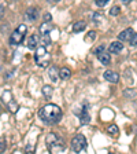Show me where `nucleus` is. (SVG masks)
I'll return each mask as SVG.
<instances>
[{"label":"nucleus","mask_w":137,"mask_h":154,"mask_svg":"<svg viewBox=\"0 0 137 154\" xmlns=\"http://www.w3.org/2000/svg\"><path fill=\"white\" fill-rule=\"evenodd\" d=\"M38 117L40 120L45 122V124H56L59 122V120L62 119V110L59 106L54 105V103H49V105L43 106L40 112H38Z\"/></svg>","instance_id":"obj_1"},{"label":"nucleus","mask_w":137,"mask_h":154,"mask_svg":"<svg viewBox=\"0 0 137 154\" xmlns=\"http://www.w3.org/2000/svg\"><path fill=\"white\" fill-rule=\"evenodd\" d=\"M47 144L48 149L52 151V153H61L64 150V144L59 136H56L55 134H49L47 136Z\"/></svg>","instance_id":"obj_2"},{"label":"nucleus","mask_w":137,"mask_h":154,"mask_svg":"<svg viewBox=\"0 0 137 154\" xmlns=\"http://www.w3.org/2000/svg\"><path fill=\"white\" fill-rule=\"evenodd\" d=\"M26 26L25 25H19L18 29H15L13 33H11V36H10V44L11 45H18L21 44V43L23 42V37H25L26 35Z\"/></svg>","instance_id":"obj_3"},{"label":"nucleus","mask_w":137,"mask_h":154,"mask_svg":"<svg viewBox=\"0 0 137 154\" xmlns=\"http://www.w3.org/2000/svg\"><path fill=\"white\" fill-rule=\"evenodd\" d=\"M71 149H73V151H76V153H84V151L86 150L85 136L81 134L76 135L73 138V140H71Z\"/></svg>","instance_id":"obj_4"},{"label":"nucleus","mask_w":137,"mask_h":154,"mask_svg":"<svg viewBox=\"0 0 137 154\" xmlns=\"http://www.w3.org/2000/svg\"><path fill=\"white\" fill-rule=\"evenodd\" d=\"M134 36V32H133V29L132 28H128V29H125L124 32L119 33V40H122V42H130L132 37Z\"/></svg>","instance_id":"obj_5"},{"label":"nucleus","mask_w":137,"mask_h":154,"mask_svg":"<svg viewBox=\"0 0 137 154\" xmlns=\"http://www.w3.org/2000/svg\"><path fill=\"white\" fill-rule=\"evenodd\" d=\"M25 17L28 18V21H37V18H38V10L34 8V7H30V8L26 10Z\"/></svg>","instance_id":"obj_6"},{"label":"nucleus","mask_w":137,"mask_h":154,"mask_svg":"<svg viewBox=\"0 0 137 154\" xmlns=\"http://www.w3.org/2000/svg\"><path fill=\"white\" fill-rule=\"evenodd\" d=\"M103 76H104V79L107 81H110V83H118V80H119L118 73H115V72H112V70H106Z\"/></svg>","instance_id":"obj_7"},{"label":"nucleus","mask_w":137,"mask_h":154,"mask_svg":"<svg viewBox=\"0 0 137 154\" xmlns=\"http://www.w3.org/2000/svg\"><path fill=\"white\" fill-rule=\"evenodd\" d=\"M51 29H52L51 22H47V21H44V22L40 25V35H41V36L49 35V30H51Z\"/></svg>","instance_id":"obj_8"},{"label":"nucleus","mask_w":137,"mask_h":154,"mask_svg":"<svg viewBox=\"0 0 137 154\" xmlns=\"http://www.w3.org/2000/svg\"><path fill=\"white\" fill-rule=\"evenodd\" d=\"M37 43H38V36L37 35H32L30 37L28 38V48L29 50H34L36 47H37Z\"/></svg>","instance_id":"obj_9"},{"label":"nucleus","mask_w":137,"mask_h":154,"mask_svg":"<svg viewBox=\"0 0 137 154\" xmlns=\"http://www.w3.org/2000/svg\"><path fill=\"white\" fill-rule=\"evenodd\" d=\"M122 48H124V45H122V43H119V42H114V43H111V45H110V52L111 54H118V52H121L122 51Z\"/></svg>","instance_id":"obj_10"},{"label":"nucleus","mask_w":137,"mask_h":154,"mask_svg":"<svg viewBox=\"0 0 137 154\" xmlns=\"http://www.w3.org/2000/svg\"><path fill=\"white\" fill-rule=\"evenodd\" d=\"M59 69L55 66H51L49 67V72H48V76H49V79H51L52 81H58V77H61L59 76Z\"/></svg>","instance_id":"obj_11"},{"label":"nucleus","mask_w":137,"mask_h":154,"mask_svg":"<svg viewBox=\"0 0 137 154\" xmlns=\"http://www.w3.org/2000/svg\"><path fill=\"white\" fill-rule=\"evenodd\" d=\"M85 26H86L85 21H77V22L73 25V32H74V33H80V32H82L84 29H85Z\"/></svg>","instance_id":"obj_12"},{"label":"nucleus","mask_w":137,"mask_h":154,"mask_svg":"<svg viewBox=\"0 0 137 154\" xmlns=\"http://www.w3.org/2000/svg\"><path fill=\"white\" fill-rule=\"evenodd\" d=\"M44 57H48L47 55V50H45V47H38V50H37V54H36V62H40L41 61V58H44Z\"/></svg>","instance_id":"obj_13"},{"label":"nucleus","mask_w":137,"mask_h":154,"mask_svg":"<svg viewBox=\"0 0 137 154\" xmlns=\"http://www.w3.org/2000/svg\"><path fill=\"white\" fill-rule=\"evenodd\" d=\"M97 58H99V61L102 62L103 65H109L110 61H111V58H110V54H106V51L97 55Z\"/></svg>","instance_id":"obj_14"},{"label":"nucleus","mask_w":137,"mask_h":154,"mask_svg":"<svg viewBox=\"0 0 137 154\" xmlns=\"http://www.w3.org/2000/svg\"><path fill=\"white\" fill-rule=\"evenodd\" d=\"M59 76H61V79H63V80H67V79L71 76V70L69 67H62L61 72H59Z\"/></svg>","instance_id":"obj_15"},{"label":"nucleus","mask_w":137,"mask_h":154,"mask_svg":"<svg viewBox=\"0 0 137 154\" xmlns=\"http://www.w3.org/2000/svg\"><path fill=\"white\" fill-rule=\"evenodd\" d=\"M89 120H91V116H89V113H88V109L84 107L82 113H81V122H82V124H88Z\"/></svg>","instance_id":"obj_16"},{"label":"nucleus","mask_w":137,"mask_h":154,"mask_svg":"<svg viewBox=\"0 0 137 154\" xmlns=\"http://www.w3.org/2000/svg\"><path fill=\"white\" fill-rule=\"evenodd\" d=\"M52 92H54L52 87H49V85H44V87H43V94H44V96L49 98V96L52 95Z\"/></svg>","instance_id":"obj_17"},{"label":"nucleus","mask_w":137,"mask_h":154,"mask_svg":"<svg viewBox=\"0 0 137 154\" xmlns=\"http://www.w3.org/2000/svg\"><path fill=\"white\" fill-rule=\"evenodd\" d=\"M107 131H109V134L111 136H117L118 135V127L117 125H110L109 128H107Z\"/></svg>","instance_id":"obj_18"},{"label":"nucleus","mask_w":137,"mask_h":154,"mask_svg":"<svg viewBox=\"0 0 137 154\" xmlns=\"http://www.w3.org/2000/svg\"><path fill=\"white\" fill-rule=\"evenodd\" d=\"M124 94H125V96H126V98H130V99L136 98V95H137V92L134 90H126Z\"/></svg>","instance_id":"obj_19"},{"label":"nucleus","mask_w":137,"mask_h":154,"mask_svg":"<svg viewBox=\"0 0 137 154\" xmlns=\"http://www.w3.org/2000/svg\"><path fill=\"white\" fill-rule=\"evenodd\" d=\"M8 109L11 110V112H13V113H15L16 110H18V105H16V103L14 102V100H11V102L8 103Z\"/></svg>","instance_id":"obj_20"},{"label":"nucleus","mask_w":137,"mask_h":154,"mask_svg":"<svg viewBox=\"0 0 137 154\" xmlns=\"http://www.w3.org/2000/svg\"><path fill=\"white\" fill-rule=\"evenodd\" d=\"M119 10H121V8H119L118 6H114L111 10H110V14H111V15H118V14H119Z\"/></svg>","instance_id":"obj_21"},{"label":"nucleus","mask_w":137,"mask_h":154,"mask_svg":"<svg viewBox=\"0 0 137 154\" xmlns=\"http://www.w3.org/2000/svg\"><path fill=\"white\" fill-rule=\"evenodd\" d=\"M104 51H106V47H104V45H99V47L95 50V54L99 55V54H102V52H104Z\"/></svg>","instance_id":"obj_22"},{"label":"nucleus","mask_w":137,"mask_h":154,"mask_svg":"<svg viewBox=\"0 0 137 154\" xmlns=\"http://www.w3.org/2000/svg\"><path fill=\"white\" fill-rule=\"evenodd\" d=\"M109 2L110 0H96V4L99 7H104L106 4H109Z\"/></svg>","instance_id":"obj_23"},{"label":"nucleus","mask_w":137,"mask_h":154,"mask_svg":"<svg viewBox=\"0 0 137 154\" xmlns=\"http://www.w3.org/2000/svg\"><path fill=\"white\" fill-rule=\"evenodd\" d=\"M51 19H52V17H51V14H44V21H47V22H51Z\"/></svg>","instance_id":"obj_24"},{"label":"nucleus","mask_w":137,"mask_h":154,"mask_svg":"<svg viewBox=\"0 0 137 154\" xmlns=\"http://www.w3.org/2000/svg\"><path fill=\"white\" fill-rule=\"evenodd\" d=\"M130 44H132V45H137V35H134L133 37H132Z\"/></svg>","instance_id":"obj_25"},{"label":"nucleus","mask_w":137,"mask_h":154,"mask_svg":"<svg viewBox=\"0 0 137 154\" xmlns=\"http://www.w3.org/2000/svg\"><path fill=\"white\" fill-rule=\"evenodd\" d=\"M96 37V35H95V32H91L89 35H88V37H86V42H89L91 38H95Z\"/></svg>","instance_id":"obj_26"},{"label":"nucleus","mask_w":137,"mask_h":154,"mask_svg":"<svg viewBox=\"0 0 137 154\" xmlns=\"http://www.w3.org/2000/svg\"><path fill=\"white\" fill-rule=\"evenodd\" d=\"M0 14H1V17L4 15V4L1 3V11H0Z\"/></svg>","instance_id":"obj_27"},{"label":"nucleus","mask_w":137,"mask_h":154,"mask_svg":"<svg viewBox=\"0 0 137 154\" xmlns=\"http://www.w3.org/2000/svg\"><path fill=\"white\" fill-rule=\"evenodd\" d=\"M1 153H4V140H1V149H0Z\"/></svg>","instance_id":"obj_28"},{"label":"nucleus","mask_w":137,"mask_h":154,"mask_svg":"<svg viewBox=\"0 0 137 154\" xmlns=\"http://www.w3.org/2000/svg\"><path fill=\"white\" fill-rule=\"evenodd\" d=\"M121 2H122V3H124V4H129V3H130V2H132V0H121Z\"/></svg>","instance_id":"obj_29"},{"label":"nucleus","mask_w":137,"mask_h":154,"mask_svg":"<svg viewBox=\"0 0 137 154\" xmlns=\"http://www.w3.org/2000/svg\"><path fill=\"white\" fill-rule=\"evenodd\" d=\"M48 2H52V3H56V2H59V0H48Z\"/></svg>","instance_id":"obj_30"}]
</instances>
